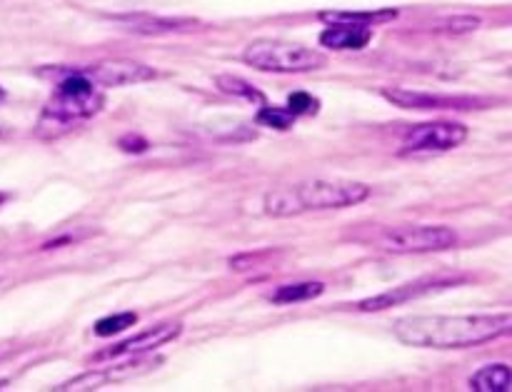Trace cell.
<instances>
[{"instance_id": "8992f818", "label": "cell", "mask_w": 512, "mask_h": 392, "mask_svg": "<svg viewBox=\"0 0 512 392\" xmlns=\"http://www.w3.org/2000/svg\"><path fill=\"white\" fill-rule=\"evenodd\" d=\"M468 138V128L460 123H423L408 130L403 140V155H418V153H448L458 145L465 143Z\"/></svg>"}, {"instance_id": "44dd1931", "label": "cell", "mask_w": 512, "mask_h": 392, "mask_svg": "<svg viewBox=\"0 0 512 392\" xmlns=\"http://www.w3.org/2000/svg\"><path fill=\"white\" fill-rule=\"evenodd\" d=\"M5 200H8V193H0V208H3Z\"/></svg>"}, {"instance_id": "d6986e66", "label": "cell", "mask_w": 512, "mask_h": 392, "mask_svg": "<svg viewBox=\"0 0 512 392\" xmlns=\"http://www.w3.org/2000/svg\"><path fill=\"white\" fill-rule=\"evenodd\" d=\"M318 105V98H313V95L305 93V90H298V93H293L288 98V110L295 118H298V115H315L318 113Z\"/></svg>"}, {"instance_id": "30bf717a", "label": "cell", "mask_w": 512, "mask_h": 392, "mask_svg": "<svg viewBox=\"0 0 512 392\" xmlns=\"http://www.w3.org/2000/svg\"><path fill=\"white\" fill-rule=\"evenodd\" d=\"M383 98L395 103L398 108L410 110H470L485 105V100L475 98H445V95H430V93H413V90L403 88H385Z\"/></svg>"}, {"instance_id": "8fae6325", "label": "cell", "mask_w": 512, "mask_h": 392, "mask_svg": "<svg viewBox=\"0 0 512 392\" xmlns=\"http://www.w3.org/2000/svg\"><path fill=\"white\" fill-rule=\"evenodd\" d=\"M373 30L368 25L330 23V28L320 35V43L333 50H360L370 43Z\"/></svg>"}, {"instance_id": "5bb4252c", "label": "cell", "mask_w": 512, "mask_h": 392, "mask_svg": "<svg viewBox=\"0 0 512 392\" xmlns=\"http://www.w3.org/2000/svg\"><path fill=\"white\" fill-rule=\"evenodd\" d=\"M512 375L508 365H488L470 378V390L475 392H508Z\"/></svg>"}, {"instance_id": "9c48e42d", "label": "cell", "mask_w": 512, "mask_h": 392, "mask_svg": "<svg viewBox=\"0 0 512 392\" xmlns=\"http://www.w3.org/2000/svg\"><path fill=\"white\" fill-rule=\"evenodd\" d=\"M183 333V325L180 323H163L155 325V328L145 330V333L135 335V338L123 340V343L113 345L110 350H103V353L95 355V360H108V358H123V355H140L148 353V350L163 348V345L173 343L178 335Z\"/></svg>"}, {"instance_id": "2e32d148", "label": "cell", "mask_w": 512, "mask_h": 392, "mask_svg": "<svg viewBox=\"0 0 512 392\" xmlns=\"http://www.w3.org/2000/svg\"><path fill=\"white\" fill-rule=\"evenodd\" d=\"M218 88L223 90V93L235 95V98L250 100V103H260V105L265 103L263 93H260L258 88H253V85L245 83V80L233 78V75H220V78H218Z\"/></svg>"}, {"instance_id": "7402d4cb", "label": "cell", "mask_w": 512, "mask_h": 392, "mask_svg": "<svg viewBox=\"0 0 512 392\" xmlns=\"http://www.w3.org/2000/svg\"><path fill=\"white\" fill-rule=\"evenodd\" d=\"M5 98V93H3V88H0V100H3Z\"/></svg>"}, {"instance_id": "ac0fdd59", "label": "cell", "mask_w": 512, "mask_h": 392, "mask_svg": "<svg viewBox=\"0 0 512 392\" xmlns=\"http://www.w3.org/2000/svg\"><path fill=\"white\" fill-rule=\"evenodd\" d=\"M258 123L268 125V128H275V130H290L295 123V115L290 113L288 108H268V105H265V108L258 113Z\"/></svg>"}, {"instance_id": "ffe728a7", "label": "cell", "mask_w": 512, "mask_h": 392, "mask_svg": "<svg viewBox=\"0 0 512 392\" xmlns=\"http://www.w3.org/2000/svg\"><path fill=\"white\" fill-rule=\"evenodd\" d=\"M120 148H123L125 153H143V150L148 148V140L138 138V135H125V138H120Z\"/></svg>"}, {"instance_id": "7a4b0ae2", "label": "cell", "mask_w": 512, "mask_h": 392, "mask_svg": "<svg viewBox=\"0 0 512 392\" xmlns=\"http://www.w3.org/2000/svg\"><path fill=\"white\" fill-rule=\"evenodd\" d=\"M370 198V188L353 180H305L265 195V213L273 218L308 213V210H338Z\"/></svg>"}, {"instance_id": "3957f363", "label": "cell", "mask_w": 512, "mask_h": 392, "mask_svg": "<svg viewBox=\"0 0 512 392\" xmlns=\"http://www.w3.org/2000/svg\"><path fill=\"white\" fill-rule=\"evenodd\" d=\"M353 238L385 253H438L458 243L455 230L445 225H373Z\"/></svg>"}, {"instance_id": "9a60e30c", "label": "cell", "mask_w": 512, "mask_h": 392, "mask_svg": "<svg viewBox=\"0 0 512 392\" xmlns=\"http://www.w3.org/2000/svg\"><path fill=\"white\" fill-rule=\"evenodd\" d=\"M323 293H325L323 283H293V285H280L278 290H273V293H270V300L278 305H290V303H305V300H313Z\"/></svg>"}, {"instance_id": "277c9868", "label": "cell", "mask_w": 512, "mask_h": 392, "mask_svg": "<svg viewBox=\"0 0 512 392\" xmlns=\"http://www.w3.org/2000/svg\"><path fill=\"white\" fill-rule=\"evenodd\" d=\"M98 85L75 68L63 70V78L58 80L53 98L45 105V120L53 123H75V120L90 118L103 108V93H98Z\"/></svg>"}, {"instance_id": "4fadbf2b", "label": "cell", "mask_w": 512, "mask_h": 392, "mask_svg": "<svg viewBox=\"0 0 512 392\" xmlns=\"http://www.w3.org/2000/svg\"><path fill=\"white\" fill-rule=\"evenodd\" d=\"M398 18V10H325L320 13V20L325 23H353V25H375L388 23V20Z\"/></svg>"}, {"instance_id": "5b68a950", "label": "cell", "mask_w": 512, "mask_h": 392, "mask_svg": "<svg viewBox=\"0 0 512 392\" xmlns=\"http://www.w3.org/2000/svg\"><path fill=\"white\" fill-rule=\"evenodd\" d=\"M243 60L265 73H310L328 63V58L318 50L285 40H255L245 48Z\"/></svg>"}, {"instance_id": "7c38bea8", "label": "cell", "mask_w": 512, "mask_h": 392, "mask_svg": "<svg viewBox=\"0 0 512 392\" xmlns=\"http://www.w3.org/2000/svg\"><path fill=\"white\" fill-rule=\"evenodd\" d=\"M115 20L128 25V30L140 35L180 33V30H190L195 25V20L190 18H150V15H120Z\"/></svg>"}, {"instance_id": "ba28073f", "label": "cell", "mask_w": 512, "mask_h": 392, "mask_svg": "<svg viewBox=\"0 0 512 392\" xmlns=\"http://www.w3.org/2000/svg\"><path fill=\"white\" fill-rule=\"evenodd\" d=\"M83 73L85 78L93 80L95 85H105V88H118V85L143 83V80L155 78V70L148 65L133 63V60H105V63L88 65V68H75Z\"/></svg>"}, {"instance_id": "e0dca14e", "label": "cell", "mask_w": 512, "mask_h": 392, "mask_svg": "<svg viewBox=\"0 0 512 392\" xmlns=\"http://www.w3.org/2000/svg\"><path fill=\"white\" fill-rule=\"evenodd\" d=\"M135 323H138V315H135V313L110 315V318H103V320H98V323H95L93 333L98 335V338H110V335L123 333V330L133 328Z\"/></svg>"}, {"instance_id": "52a82bcc", "label": "cell", "mask_w": 512, "mask_h": 392, "mask_svg": "<svg viewBox=\"0 0 512 392\" xmlns=\"http://www.w3.org/2000/svg\"><path fill=\"white\" fill-rule=\"evenodd\" d=\"M460 283H465V278H423V280H415V283L398 285V288L388 290V293L375 295V298L360 300L355 308H358L360 313H378V310L395 308V305L410 303V300L423 298V295L440 293V290L455 288V285H460Z\"/></svg>"}, {"instance_id": "6da1fadb", "label": "cell", "mask_w": 512, "mask_h": 392, "mask_svg": "<svg viewBox=\"0 0 512 392\" xmlns=\"http://www.w3.org/2000/svg\"><path fill=\"white\" fill-rule=\"evenodd\" d=\"M512 330V315H420V318H400L395 320L393 333L400 343L413 345V348H433V350H460L473 348V345L493 343L505 338Z\"/></svg>"}]
</instances>
